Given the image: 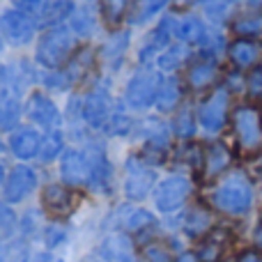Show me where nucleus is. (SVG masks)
<instances>
[{
    "mask_svg": "<svg viewBox=\"0 0 262 262\" xmlns=\"http://www.w3.org/2000/svg\"><path fill=\"white\" fill-rule=\"evenodd\" d=\"M209 205L219 214L230 219H244L253 212L255 205V182L242 168H232L230 172L216 180L212 193H209Z\"/></svg>",
    "mask_w": 262,
    "mask_h": 262,
    "instance_id": "nucleus-1",
    "label": "nucleus"
},
{
    "mask_svg": "<svg viewBox=\"0 0 262 262\" xmlns=\"http://www.w3.org/2000/svg\"><path fill=\"white\" fill-rule=\"evenodd\" d=\"M230 129L237 152L258 159L262 154V106L253 101L237 104L230 115Z\"/></svg>",
    "mask_w": 262,
    "mask_h": 262,
    "instance_id": "nucleus-2",
    "label": "nucleus"
},
{
    "mask_svg": "<svg viewBox=\"0 0 262 262\" xmlns=\"http://www.w3.org/2000/svg\"><path fill=\"white\" fill-rule=\"evenodd\" d=\"M232 92L226 85H216L212 95L200 104L198 108V127L209 136H219L230 124L232 115Z\"/></svg>",
    "mask_w": 262,
    "mask_h": 262,
    "instance_id": "nucleus-3",
    "label": "nucleus"
},
{
    "mask_svg": "<svg viewBox=\"0 0 262 262\" xmlns=\"http://www.w3.org/2000/svg\"><path fill=\"white\" fill-rule=\"evenodd\" d=\"M76 46V35L69 28H51L46 35H41L39 44H37V60L44 67L55 69L72 60V51Z\"/></svg>",
    "mask_w": 262,
    "mask_h": 262,
    "instance_id": "nucleus-4",
    "label": "nucleus"
},
{
    "mask_svg": "<svg viewBox=\"0 0 262 262\" xmlns=\"http://www.w3.org/2000/svg\"><path fill=\"white\" fill-rule=\"evenodd\" d=\"M161 74L159 72H149V69H143L138 72L127 85V101L131 108H149L154 101L159 99V92H161Z\"/></svg>",
    "mask_w": 262,
    "mask_h": 262,
    "instance_id": "nucleus-5",
    "label": "nucleus"
},
{
    "mask_svg": "<svg viewBox=\"0 0 262 262\" xmlns=\"http://www.w3.org/2000/svg\"><path fill=\"white\" fill-rule=\"evenodd\" d=\"M191 189H193V184H191L189 177L172 175L168 180L159 182L157 191H154V205H157V209L161 214H170L189 200Z\"/></svg>",
    "mask_w": 262,
    "mask_h": 262,
    "instance_id": "nucleus-6",
    "label": "nucleus"
},
{
    "mask_svg": "<svg viewBox=\"0 0 262 262\" xmlns=\"http://www.w3.org/2000/svg\"><path fill=\"white\" fill-rule=\"evenodd\" d=\"M226 55L230 60L232 69L242 74L253 72L255 67L262 64V41L260 39H244V37H235L228 41Z\"/></svg>",
    "mask_w": 262,
    "mask_h": 262,
    "instance_id": "nucleus-7",
    "label": "nucleus"
},
{
    "mask_svg": "<svg viewBox=\"0 0 262 262\" xmlns=\"http://www.w3.org/2000/svg\"><path fill=\"white\" fill-rule=\"evenodd\" d=\"M154 175L152 168L145 166V161H138L136 157H131L127 161V180H124V193L129 200H143L145 195L152 191L154 186Z\"/></svg>",
    "mask_w": 262,
    "mask_h": 262,
    "instance_id": "nucleus-8",
    "label": "nucleus"
},
{
    "mask_svg": "<svg viewBox=\"0 0 262 262\" xmlns=\"http://www.w3.org/2000/svg\"><path fill=\"white\" fill-rule=\"evenodd\" d=\"M0 32L14 46L28 44L32 39V32H35V21L30 18V14L21 12V9H7L0 16Z\"/></svg>",
    "mask_w": 262,
    "mask_h": 262,
    "instance_id": "nucleus-9",
    "label": "nucleus"
},
{
    "mask_svg": "<svg viewBox=\"0 0 262 262\" xmlns=\"http://www.w3.org/2000/svg\"><path fill=\"white\" fill-rule=\"evenodd\" d=\"M90 172H92L90 154L78 152V149H69V152H64L62 163H60V175H62V180L67 182L69 186L90 184Z\"/></svg>",
    "mask_w": 262,
    "mask_h": 262,
    "instance_id": "nucleus-10",
    "label": "nucleus"
},
{
    "mask_svg": "<svg viewBox=\"0 0 262 262\" xmlns=\"http://www.w3.org/2000/svg\"><path fill=\"white\" fill-rule=\"evenodd\" d=\"M37 186V175L32 168L28 166H16L9 177L5 180V200L9 205H18L35 191Z\"/></svg>",
    "mask_w": 262,
    "mask_h": 262,
    "instance_id": "nucleus-11",
    "label": "nucleus"
},
{
    "mask_svg": "<svg viewBox=\"0 0 262 262\" xmlns=\"http://www.w3.org/2000/svg\"><path fill=\"white\" fill-rule=\"evenodd\" d=\"M232 149L226 143L216 140L209 143L205 147V159H203V170H205V180H221L226 172L232 170Z\"/></svg>",
    "mask_w": 262,
    "mask_h": 262,
    "instance_id": "nucleus-12",
    "label": "nucleus"
},
{
    "mask_svg": "<svg viewBox=\"0 0 262 262\" xmlns=\"http://www.w3.org/2000/svg\"><path fill=\"white\" fill-rule=\"evenodd\" d=\"M230 32L235 37H244V39H260L262 41V9L246 7L244 12L232 14L230 18Z\"/></svg>",
    "mask_w": 262,
    "mask_h": 262,
    "instance_id": "nucleus-13",
    "label": "nucleus"
},
{
    "mask_svg": "<svg viewBox=\"0 0 262 262\" xmlns=\"http://www.w3.org/2000/svg\"><path fill=\"white\" fill-rule=\"evenodd\" d=\"M99 253L106 262H138L134 244L124 232H113L99 246Z\"/></svg>",
    "mask_w": 262,
    "mask_h": 262,
    "instance_id": "nucleus-14",
    "label": "nucleus"
},
{
    "mask_svg": "<svg viewBox=\"0 0 262 262\" xmlns=\"http://www.w3.org/2000/svg\"><path fill=\"white\" fill-rule=\"evenodd\" d=\"M83 118L95 129H104L106 124H108L111 101H108V95H106L101 88H97V90L83 101Z\"/></svg>",
    "mask_w": 262,
    "mask_h": 262,
    "instance_id": "nucleus-15",
    "label": "nucleus"
},
{
    "mask_svg": "<svg viewBox=\"0 0 262 262\" xmlns=\"http://www.w3.org/2000/svg\"><path fill=\"white\" fill-rule=\"evenodd\" d=\"M26 113L32 122L41 124V127L51 129V127H58L60 124V113H58V108H55V104L46 95H41V92H35V95L28 99Z\"/></svg>",
    "mask_w": 262,
    "mask_h": 262,
    "instance_id": "nucleus-16",
    "label": "nucleus"
},
{
    "mask_svg": "<svg viewBox=\"0 0 262 262\" xmlns=\"http://www.w3.org/2000/svg\"><path fill=\"white\" fill-rule=\"evenodd\" d=\"M172 35H175L182 44H200L203 46V41L207 39L209 30H207L203 18L189 14V16H182V18H177V21L172 18Z\"/></svg>",
    "mask_w": 262,
    "mask_h": 262,
    "instance_id": "nucleus-17",
    "label": "nucleus"
},
{
    "mask_svg": "<svg viewBox=\"0 0 262 262\" xmlns=\"http://www.w3.org/2000/svg\"><path fill=\"white\" fill-rule=\"evenodd\" d=\"M41 203H44V207L49 209V214H53V216H64V214L72 212L74 195L67 186L49 184L44 189V193H41Z\"/></svg>",
    "mask_w": 262,
    "mask_h": 262,
    "instance_id": "nucleus-18",
    "label": "nucleus"
},
{
    "mask_svg": "<svg viewBox=\"0 0 262 262\" xmlns=\"http://www.w3.org/2000/svg\"><path fill=\"white\" fill-rule=\"evenodd\" d=\"M219 78V60L216 58H203L189 69V85L193 90H207L216 85Z\"/></svg>",
    "mask_w": 262,
    "mask_h": 262,
    "instance_id": "nucleus-19",
    "label": "nucleus"
},
{
    "mask_svg": "<svg viewBox=\"0 0 262 262\" xmlns=\"http://www.w3.org/2000/svg\"><path fill=\"white\" fill-rule=\"evenodd\" d=\"M212 226H214V216L207 207H203V205L191 207L184 216V232L191 237V239L207 237L209 230H212Z\"/></svg>",
    "mask_w": 262,
    "mask_h": 262,
    "instance_id": "nucleus-20",
    "label": "nucleus"
},
{
    "mask_svg": "<svg viewBox=\"0 0 262 262\" xmlns=\"http://www.w3.org/2000/svg\"><path fill=\"white\" fill-rule=\"evenodd\" d=\"M9 149L14 152V157L18 159H32L35 154H39L41 149V138L37 131L32 129H21L9 138Z\"/></svg>",
    "mask_w": 262,
    "mask_h": 262,
    "instance_id": "nucleus-21",
    "label": "nucleus"
},
{
    "mask_svg": "<svg viewBox=\"0 0 262 262\" xmlns=\"http://www.w3.org/2000/svg\"><path fill=\"white\" fill-rule=\"evenodd\" d=\"M90 154V163H92V172H90V189L95 191H106L111 184V163L99 149H92Z\"/></svg>",
    "mask_w": 262,
    "mask_h": 262,
    "instance_id": "nucleus-22",
    "label": "nucleus"
},
{
    "mask_svg": "<svg viewBox=\"0 0 262 262\" xmlns=\"http://www.w3.org/2000/svg\"><path fill=\"white\" fill-rule=\"evenodd\" d=\"M72 12H74L72 0H51V3H44V7H41L39 23L41 26H51V23H58L62 18H67Z\"/></svg>",
    "mask_w": 262,
    "mask_h": 262,
    "instance_id": "nucleus-23",
    "label": "nucleus"
},
{
    "mask_svg": "<svg viewBox=\"0 0 262 262\" xmlns=\"http://www.w3.org/2000/svg\"><path fill=\"white\" fill-rule=\"evenodd\" d=\"M223 253H226V239H223L221 232H212V235H207L205 242L200 244V249H198L200 262H219Z\"/></svg>",
    "mask_w": 262,
    "mask_h": 262,
    "instance_id": "nucleus-24",
    "label": "nucleus"
},
{
    "mask_svg": "<svg viewBox=\"0 0 262 262\" xmlns=\"http://www.w3.org/2000/svg\"><path fill=\"white\" fill-rule=\"evenodd\" d=\"M186 58H189L186 44H172V46H168V49H163V53L159 55V67H161L163 72H175V69H180V64L184 62Z\"/></svg>",
    "mask_w": 262,
    "mask_h": 262,
    "instance_id": "nucleus-25",
    "label": "nucleus"
},
{
    "mask_svg": "<svg viewBox=\"0 0 262 262\" xmlns=\"http://www.w3.org/2000/svg\"><path fill=\"white\" fill-rule=\"evenodd\" d=\"M180 97H182L180 81H177V78H168V81H163V85H161L157 104L161 111H172L177 104H180Z\"/></svg>",
    "mask_w": 262,
    "mask_h": 262,
    "instance_id": "nucleus-26",
    "label": "nucleus"
},
{
    "mask_svg": "<svg viewBox=\"0 0 262 262\" xmlns=\"http://www.w3.org/2000/svg\"><path fill=\"white\" fill-rule=\"evenodd\" d=\"M205 16L214 23H230L232 18V5L228 0H203Z\"/></svg>",
    "mask_w": 262,
    "mask_h": 262,
    "instance_id": "nucleus-27",
    "label": "nucleus"
},
{
    "mask_svg": "<svg viewBox=\"0 0 262 262\" xmlns=\"http://www.w3.org/2000/svg\"><path fill=\"white\" fill-rule=\"evenodd\" d=\"M143 138L147 140L149 145H157V147H166L168 145V129L163 122H159V120H147V122L143 124Z\"/></svg>",
    "mask_w": 262,
    "mask_h": 262,
    "instance_id": "nucleus-28",
    "label": "nucleus"
},
{
    "mask_svg": "<svg viewBox=\"0 0 262 262\" xmlns=\"http://www.w3.org/2000/svg\"><path fill=\"white\" fill-rule=\"evenodd\" d=\"M129 44V35L127 32H120V35H113L108 41L104 44V60L106 62H113L118 64L120 58L124 55V49Z\"/></svg>",
    "mask_w": 262,
    "mask_h": 262,
    "instance_id": "nucleus-29",
    "label": "nucleus"
},
{
    "mask_svg": "<svg viewBox=\"0 0 262 262\" xmlns=\"http://www.w3.org/2000/svg\"><path fill=\"white\" fill-rule=\"evenodd\" d=\"M152 223H154V216L147 209H127V214L122 219V228H127L131 232H138L143 228L152 226Z\"/></svg>",
    "mask_w": 262,
    "mask_h": 262,
    "instance_id": "nucleus-30",
    "label": "nucleus"
},
{
    "mask_svg": "<svg viewBox=\"0 0 262 262\" xmlns=\"http://www.w3.org/2000/svg\"><path fill=\"white\" fill-rule=\"evenodd\" d=\"M198 129V115L193 113L191 108H184L175 120V134L180 138H191Z\"/></svg>",
    "mask_w": 262,
    "mask_h": 262,
    "instance_id": "nucleus-31",
    "label": "nucleus"
},
{
    "mask_svg": "<svg viewBox=\"0 0 262 262\" xmlns=\"http://www.w3.org/2000/svg\"><path fill=\"white\" fill-rule=\"evenodd\" d=\"M166 3H168V0H140V3L136 5L134 14H131V23H143V21H147V18L154 16V14H157Z\"/></svg>",
    "mask_w": 262,
    "mask_h": 262,
    "instance_id": "nucleus-32",
    "label": "nucleus"
},
{
    "mask_svg": "<svg viewBox=\"0 0 262 262\" xmlns=\"http://www.w3.org/2000/svg\"><path fill=\"white\" fill-rule=\"evenodd\" d=\"M60 149H62V136H60L58 131H53L46 140H41L39 159L41 161H53V159L60 154Z\"/></svg>",
    "mask_w": 262,
    "mask_h": 262,
    "instance_id": "nucleus-33",
    "label": "nucleus"
},
{
    "mask_svg": "<svg viewBox=\"0 0 262 262\" xmlns=\"http://www.w3.org/2000/svg\"><path fill=\"white\" fill-rule=\"evenodd\" d=\"M72 30L76 35H90L95 30V16H92L88 9H81L72 16Z\"/></svg>",
    "mask_w": 262,
    "mask_h": 262,
    "instance_id": "nucleus-34",
    "label": "nucleus"
},
{
    "mask_svg": "<svg viewBox=\"0 0 262 262\" xmlns=\"http://www.w3.org/2000/svg\"><path fill=\"white\" fill-rule=\"evenodd\" d=\"M129 0H104V16L108 18V23H120L124 16Z\"/></svg>",
    "mask_w": 262,
    "mask_h": 262,
    "instance_id": "nucleus-35",
    "label": "nucleus"
},
{
    "mask_svg": "<svg viewBox=\"0 0 262 262\" xmlns=\"http://www.w3.org/2000/svg\"><path fill=\"white\" fill-rule=\"evenodd\" d=\"M145 262H172V255L166 246L161 244H149L145 246Z\"/></svg>",
    "mask_w": 262,
    "mask_h": 262,
    "instance_id": "nucleus-36",
    "label": "nucleus"
},
{
    "mask_svg": "<svg viewBox=\"0 0 262 262\" xmlns=\"http://www.w3.org/2000/svg\"><path fill=\"white\" fill-rule=\"evenodd\" d=\"M16 118H18L16 101H12V99H9L7 104H5L3 108H0V127H3V129L14 127V122H16Z\"/></svg>",
    "mask_w": 262,
    "mask_h": 262,
    "instance_id": "nucleus-37",
    "label": "nucleus"
},
{
    "mask_svg": "<svg viewBox=\"0 0 262 262\" xmlns=\"http://www.w3.org/2000/svg\"><path fill=\"white\" fill-rule=\"evenodd\" d=\"M14 223H16V216H14V212L7 207V205L0 203V237L9 235V232L14 230Z\"/></svg>",
    "mask_w": 262,
    "mask_h": 262,
    "instance_id": "nucleus-38",
    "label": "nucleus"
},
{
    "mask_svg": "<svg viewBox=\"0 0 262 262\" xmlns=\"http://www.w3.org/2000/svg\"><path fill=\"white\" fill-rule=\"evenodd\" d=\"M64 237H67V230H64L62 226H58V223H51L49 230H46V246L49 249H55L58 244H62Z\"/></svg>",
    "mask_w": 262,
    "mask_h": 262,
    "instance_id": "nucleus-39",
    "label": "nucleus"
},
{
    "mask_svg": "<svg viewBox=\"0 0 262 262\" xmlns=\"http://www.w3.org/2000/svg\"><path fill=\"white\" fill-rule=\"evenodd\" d=\"M88 64H90V53H88V51H83V55H78L76 60H69V74H67V78H78L83 72H85Z\"/></svg>",
    "mask_w": 262,
    "mask_h": 262,
    "instance_id": "nucleus-40",
    "label": "nucleus"
},
{
    "mask_svg": "<svg viewBox=\"0 0 262 262\" xmlns=\"http://www.w3.org/2000/svg\"><path fill=\"white\" fill-rule=\"evenodd\" d=\"M232 262H262V251L260 249H244L242 253H237V258Z\"/></svg>",
    "mask_w": 262,
    "mask_h": 262,
    "instance_id": "nucleus-41",
    "label": "nucleus"
},
{
    "mask_svg": "<svg viewBox=\"0 0 262 262\" xmlns=\"http://www.w3.org/2000/svg\"><path fill=\"white\" fill-rule=\"evenodd\" d=\"M44 7V0H16V9L26 14H35V12H41Z\"/></svg>",
    "mask_w": 262,
    "mask_h": 262,
    "instance_id": "nucleus-42",
    "label": "nucleus"
},
{
    "mask_svg": "<svg viewBox=\"0 0 262 262\" xmlns=\"http://www.w3.org/2000/svg\"><path fill=\"white\" fill-rule=\"evenodd\" d=\"M26 262H51V255L49 253H35V255H30Z\"/></svg>",
    "mask_w": 262,
    "mask_h": 262,
    "instance_id": "nucleus-43",
    "label": "nucleus"
},
{
    "mask_svg": "<svg viewBox=\"0 0 262 262\" xmlns=\"http://www.w3.org/2000/svg\"><path fill=\"white\" fill-rule=\"evenodd\" d=\"M177 262H200V258H198V253H182L177 258Z\"/></svg>",
    "mask_w": 262,
    "mask_h": 262,
    "instance_id": "nucleus-44",
    "label": "nucleus"
},
{
    "mask_svg": "<svg viewBox=\"0 0 262 262\" xmlns=\"http://www.w3.org/2000/svg\"><path fill=\"white\" fill-rule=\"evenodd\" d=\"M246 7H253V9H262V0H246Z\"/></svg>",
    "mask_w": 262,
    "mask_h": 262,
    "instance_id": "nucleus-45",
    "label": "nucleus"
},
{
    "mask_svg": "<svg viewBox=\"0 0 262 262\" xmlns=\"http://www.w3.org/2000/svg\"><path fill=\"white\" fill-rule=\"evenodd\" d=\"M255 163H258V175H260V180H262V154L255 159Z\"/></svg>",
    "mask_w": 262,
    "mask_h": 262,
    "instance_id": "nucleus-46",
    "label": "nucleus"
},
{
    "mask_svg": "<svg viewBox=\"0 0 262 262\" xmlns=\"http://www.w3.org/2000/svg\"><path fill=\"white\" fill-rule=\"evenodd\" d=\"M5 184V172H3V166H0V186Z\"/></svg>",
    "mask_w": 262,
    "mask_h": 262,
    "instance_id": "nucleus-47",
    "label": "nucleus"
},
{
    "mask_svg": "<svg viewBox=\"0 0 262 262\" xmlns=\"http://www.w3.org/2000/svg\"><path fill=\"white\" fill-rule=\"evenodd\" d=\"M0 262H5V249H3V244H0Z\"/></svg>",
    "mask_w": 262,
    "mask_h": 262,
    "instance_id": "nucleus-48",
    "label": "nucleus"
},
{
    "mask_svg": "<svg viewBox=\"0 0 262 262\" xmlns=\"http://www.w3.org/2000/svg\"><path fill=\"white\" fill-rule=\"evenodd\" d=\"M230 5H237V3H246V0H228Z\"/></svg>",
    "mask_w": 262,
    "mask_h": 262,
    "instance_id": "nucleus-49",
    "label": "nucleus"
},
{
    "mask_svg": "<svg viewBox=\"0 0 262 262\" xmlns=\"http://www.w3.org/2000/svg\"><path fill=\"white\" fill-rule=\"evenodd\" d=\"M0 49H3V41H0Z\"/></svg>",
    "mask_w": 262,
    "mask_h": 262,
    "instance_id": "nucleus-50",
    "label": "nucleus"
},
{
    "mask_svg": "<svg viewBox=\"0 0 262 262\" xmlns=\"http://www.w3.org/2000/svg\"><path fill=\"white\" fill-rule=\"evenodd\" d=\"M55 262H62V260H55Z\"/></svg>",
    "mask_w": 262,
    "mask_h": 262,
    "instance_id": "nucleus-51",
    "label": "nucleus"
},
{
    "mask_svg": "<svg viewBox=\"0 0 262 262\" xmlns=\"http://www.w3.org/2000/svg\"><path fill=\"white\" fill-rule=\"evenodd\" d=\"M0 149H3V145H0Z\"/></svg>",
    "mask_w": 262,
    "mask_h": 262,
    "instance_id": "nucleus-52",
    "label": "nucleus"
}]
</instances>
